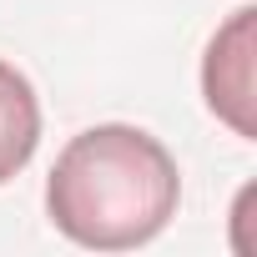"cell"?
<instances>
[{"label": "cell", "mask_w": 257, "mask_h": 257, "mask_svg": "<svg viewBox=\"0 0 257 257\" xmlns=\"http://www.w3.org/2000/svg\"><path fill=\"white\" fill-rule=\"evenodd\" d=\"M182 197V177L172 152L142 132V126H91L71 137V147L56 157L46 182V212L51 222L101 252L142 247L152 242Z\"/></svg>", "instance_id": "1"}, {"label": "cell", "mask_w": 257, "mask_h": 257, "mask_svg": "<svg viewBox=\"0 0 257 257\" xmlns=\"http://www.w3.org/2000/svg\"><path fill=\"white\" fill-rule=\"evenodd\" d=\"M202 91H207V106L237 137H257V121H252V6H242L207 46Z\"/></svg>", "instance_id": "2"}, {"label": "cell", "mask_w": 257, "mask_h": 257, "mask_svg": "<svg viewBox=\"0 0 257 257\" xmlns=\"http://www.w3.org/2000/svg\"><path fill=\"white\" fill-rule=\"evenodd\" d=\"M41 147V101L31 81L0 61V182H11Z\"/></svg>", "instance_id": "3"}]
</instances>
